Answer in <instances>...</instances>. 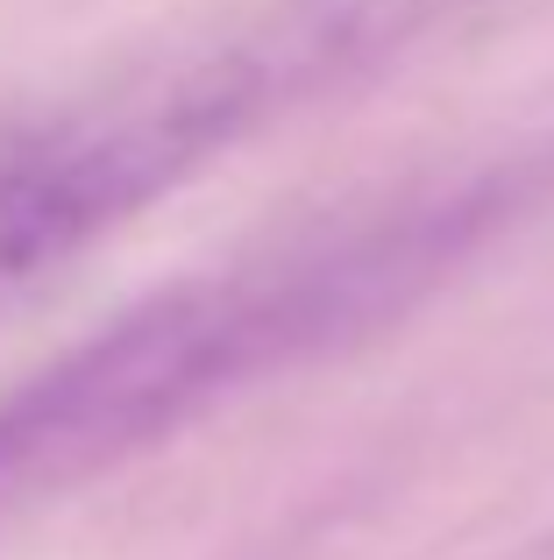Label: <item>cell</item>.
Instances as JSON below:
<instances>
[{"label":"cell","instance_id":"cell-2","mask_svg":"<svg viewBox=\"0 0 554 560\" xmlns=\"http://www.w3.org/2000/svg\"><path fill=\"white\" fill-rule=\"evenodd\" d=\"M334 85H348L334 43L299 0H277L213 57L8 150L0 156V291L36 284L57 262L85 256L100 234L150 213L164 191L207 171L228 142L256 136L285 107H305Z\"/></svg>","mask_w":554,"mask_h":560},{"label":"cell","instance_id":"cell-1","mask_svg":"<svg viewBox=\"0 0 554 560\" xmlns=\"http://www.w3.org/2000/svg\"><path fill=\"white\" fill-rule=\"evenodd\" d=\"M476 220H484L476 199L427 206L399 228H377L291 270L171 291L114 319L0 405V497L79 482L207 411L235 383L356 334L362 319L391 313L405 291L427 284L476 234Z\"/></svg>","mask_w":554,"mask_h":560}]
</instances>
